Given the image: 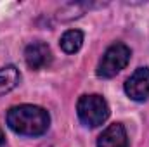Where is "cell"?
Masks as SVG:
<instances>
[{"mask_svg":"<svg viewBox=\"0 0 149 147\" xmlns=\"http://www.w3.org/2000/svg\"><path fill=\"white\" fill-rule=\"evenodd\" d=\"M7 125L12 132L23 137H40L43 135L50 126V116L49 112L31 104H21L14 106L7 112Z\"/></svg>","mask_w":149,"mask_h":147,"instance_id":"6da1fadb","label":"cell"},{"mask_svg":"<svg viewBox=\"0 0 149 147\" xmlns=\"http://www.w3.org/2000/svg\"><path fill=\"white\" fill-rule=\"evenodd\" d=\"M76 114L85 126L95 128L101 126L109 118V106L102 95L97 94L81 95L76 104Z\"/></svg>","mask_w":149,"mask_h":147,"instance_id":"7a4b0ae2","label":"cell"},{"mask_svg":"<svg viewBox=\"0 0 149 147\" xmlns=\"http://www.w3.org/2000/svg\"><path fill=\"white\" fill-rule=\"evenodd\" d=\"M132 50L125 43H113L111 47L104 52L102 59L97 66V76L99 78H113L127 68L130 62Z\"/></svg>","mask_w":149,"mask_h":147,"instance_id":"3957f363","label":"cell"},{"mask_svg":"<svg viewBox=\"0 0 149 147\" xmlns=\"http://www.w3.org/2000/svg\"><path fill=\"white\" fill-rule=\"evenodd\" d=\"M125 94L137 102H142L149 97V66L135 69L132 76L125 81Z\"/></svg>","mask_w":149,"mask_h":147,"instance_id":"277c9868","label":"cell"},{"mask_svg":"<svg viewBox=\"0 0 149 147\" xmlns=\"http://www.w3.org/2000/svg\"><path fill=\"white\" fill-rule=\"evenodd\" d=\"M24 61L30 69H43L45 66L50 64L52 61V52L50 47L45 42H33L24 49Z\"/></svg>","mask_w":149,"mask_h":147,"instance_id":"5b68a950","label":"cell"},{"mask_svg":"<svg viewBox=\"0 0 149 147\" xmlns=\"http://www.w3.org/2000/svg\"><path fill=\"white\" fill-rule=\"evenodd\" d=\"M97 147H128L127 130L121 123L109 125L97 139Z\"/></svg>","mask_w":149,"mask_h":147,"instance_id":"8992f818","label":"cell"},{"mask_svg":"<svg viewBox=\"0 0 149 147\" xmlns=\"http://www.w3.org/2000/svg\"><path fill=\"white\" fill-rule=\"evenodd\" d=\"M19 80H21V74L16 66L9 64V66L0 68V97L9 94L10 90H14L17 87Z\"/></svg>","mask_w":149,"mask_h":147,"instance_id":"52a82bcc","label":"cell"},{"mask_svg":"<svg viewBox=\"0 0 149 147\" xmlns=\"http://www.w3.org/2000/svg\"><path fill=\"white\" fill-rule=\"evenodd\" d=\"M59 45L61 49L66 52V54H74L81 49L83 45V33L80 30H68L61 40H59Z\"/></svg>","mask_w":149,"mask_h":147,"instance_id":"ba28073f","label":"cell"},{"mask_svg":"<svg viewBox=\"0 0 149 147\" xmlns=\"http://www.w3.org/2000/svg\"><path fill=\"white\" fill-rule=\"evenodd\" d=\"M3 140H5V139H3V132H2V128H0V146L3 144Z\"/></svg>","mask_w":149,"mask_h":147,"instance_id":"9c48e42d","label":"cell"}]
</instances>
